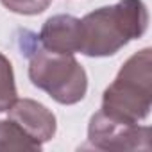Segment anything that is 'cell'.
Returning <instances> with one entry per match:
<instances>
[{
	"instance_id": "6",
	"label": "cell",
	"mask_w": 152,
	"mask_h": 152,
	"mask_svg": "<svg viewBox=\"0 0 152 152\" xmlns=\"http://www.w3.org/2000/svg\"><path fill=\"white\" fill-rule=\"evenodd\" d=\"M38 38L39 45L50 52L77 54L81 52L83 41L81 18L72 15H54L43 23Z\"/></svg>"
},
{
	"instance_id": "4",
	"label": "cell",
	"mask_w": 152,
	"mask_h": 152,
	"mask_svg": "<svg viewBox=\"0 0 152 152\" xmlns=\"http://www.w3.org/2000/svg\"><path fill=\"white\" fill-rule=\"evenodd\" d=\"M152 129L148 125L122 122L97 111L90 118L88 125V145L97 150H143L148 152L152 143Z\"/></svg>"
},
{
	"instance_id": "7",
	"label": "cell",
	"mask_w": 152,
	"mask_h": 152,
	"mask_svg": "<svg viewBox=\"0 0 152 152\" xmlns=\"http://www.w3.org/2000/svg\"><path fill=\"white\" fill-rule=\"evenodd\" d=\"M41 145L32 141L15 122L0 120V150H39Z\"/></svg>"
},
{
	"instance_id": "3",
	"label": "cell",
	"mask_w": 152,
	"mask_h": 152,
	"mask_svg": "<svg viewBox=\"0 0 152 152\" xmlns=\"http://www.w3.org/2000/svg\"><path fill=\"white\" fill-rule=\"evenodd\" d=\"M29 57V79L57 104L72 106L86 97L88 75L73 54H57L43 48L25 52Z\"/></svg>"
},
{
	"instance_id": "1",
	"label": "cell",
	"mask_w": 152,
	"mask_h": 152,
	"mask_svg": "<svg viewBox=\"0 0 152 152\" xmlns=\"http://www.w3.org/2000/svg\"><path fill=\"white\" fill-rule=\"evenodd\" d=\"M148 27L143 0H118L81 18V54L88 57L115 56L131 39H140Z\"/></svg>"
},
{
	"instance_id": "5",
	"label": "cell",
	"mask_w": 152,
	"mask_h": 152,
	"mask_svg": "<svg viewBox=\"0 0 152 152\" xmlns=\"http://www.w3.org/2000/svg\"><path fill=\"white\" fill-rule=\"evenodd\" d=\"M7 118L39 145L50 141L57 129L56 115L47 106L32 99H16L7 109Z\"/></svg>"
},
{
	"instance_id": "8",
	"label": "cell",
	"mask_w": 152,
	"mask_h": 152,
	"mask_svg": "<svg viewBox=\"0 0 152 152\" xmlns=\"http://www.w3.org/2000/svg\"><path fill=\"white\" fill-rule=\"evenodd\" d=\"M16 99H18V93L15 84L13 64L0 52V113H6Z\"/></svg>"
},
{
	"instance_id": "2",
	"label": "cell",
	"mask_w": 152,
	"mask_h": 152,
	"mask_svg": "<svg viewBox=\"0 0 152 152\" xmlns=\"http://www.w3.org/2000/svg\"><path fill=\"white\" fill-rule=\"evenodd\" d=\"M152 106V50L147 47L132 54L104 90L100 111L111 118L140 124Z\"/></svg>"
},
{
	"instance_id": "9",
	"label": "cell",
	"mask_w": 152,
	"mask_h": 152,
	"mask_svg": "<svg viewBox=\"0 0 152 152\" xmlns=\"http://www.w3.org/2000/svg\"><path fill=\"white\" fill-rule=\"evenodd\" d=\"M0 2H2V6L6 9H9L11 13L34 16V15L43 13L52 4V0H0Z\"/></svg>"
}]
</instances>
